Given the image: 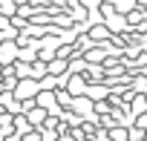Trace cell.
<instances>
[{"label": "cell", "instance_id": "6da1fadb", "mask_svg": "<svg viewBox=\"0 0 147 141\" xmlns=\"http://www.w3.org/2000/svg\"><path fill=\"white\" fill-rule=\"evenodd\" d=\"M38 92H40V81H35V78H23V81L18 84V89H15V95H18L20 101L38 98Z\"/></svg>", "mask_w": 147, "mask_h": 141}, {"label": "cell", "instance_id": "7a4b0ae2", "mask_svg": "<svg viewBox=\"0 0 147 141\" xmlns=\"http://www.w3.org/2000/svg\"><path fill=\"white\" fill-rule=\"evenodd\" d=\"M20 60V46H18V40H6L3 46H0V63L3 66H12V63H18Z\"/></svg>", "mask_w": 147, "mask_h": 141}, {"label": "cell", "instance_id": "3957f363", "mask_svg": "<svg viewBox=\"0 0 147 141\" xmlns=\"http://www.w3.org/2000/svg\"><path fill=\"white\" fill-rule=\"evenodd\" d=\"M66 89L75 95V98H81V95H87V89H90V78H87V75H72V72H69Z\"/></svg>", "mask_w": 147, "mask_h": 141}, {"label": "cell", "instance_id": "277c9868", "mask_svg": "<svg viewBox=\"0 0 147 141\" xmlns=\"http://www.w3.org/2000/svg\"><path fill=\"white\" fill-rule=\"evenodd\" d=\"M26 118H29V124L35 127V130H43V124L49 121V109H43V107H35V109H29V112H23Z\"/></svg>", "mask_w": 147, "mask_h": 141}, {"label": "cell", "instance_id": "5b68a950", "mask_svg": "<svg viewBox=\"0 0 147 141\" xmlns=\"http://www.w3.org/2000/svg\"><path fill=\"white\" fill-rule=\"evenodd\" d=\"M38 107H43V109H55V107H61L58 104V92H49V89H40L38 92Z\"/></svg>", "mask_w": 147, "mask_h": 141}, {"label": "cell", "instance_id": "8992f818", "mask_svg": "<svg viewBox=\"0 0 147 141\" xmlns=\"http://www.w3.org/2000/svg\"><path fill=\"white\" fill-rule=\"evenodd\" d=\"M110 87L107 84H90V89H87V98H92V101H107L110 98Z\"/></svg>", "mask_w": 147, "mask_h": 141}, {"label": "cell", "instance_id": "52a82bcc", "mask_svg": "<svg viewBox=\"0 0 147 141\" xmlns=\"http://www.w3.org/2000/svg\"><path fill=\"white\" fill-rule=\"evenodd\" d=\"M66 72H69V60H66V58L49 60V75H66Z\"/></svg>", "mask_w": 147, "mask_h": 141}, {"label": "cell", "instance_id": "ba28073f", "mask_svg": "<svg viewBox=\"0 0 147 141\" xmlns=\"http://www.w3.org/2000/svg\"><path fill=\"white\" fill-rule=\"evenodd\" d=\"M15 130H18L20 135H29V132H32L35 127L29 124V118H26V115H15Z\"/></svg>", "mask_w": 147, "mask_h": 141}, {"label": "cell", "instance_id": "9c48e42d", "mask_svg": "<svg viewBox=\"0 0 147 141\" xmlns=\"http://www.w3.org/2000/svg\"><path fill=\"white\" fill-rule=\"evenodd\" d=\"M15 69H18V78H20V81H23V78H32V63L18 60V63H15Z\"/></svg>", "mask_w": 147, "mask_h": 141}, {"label": "cell", "instance_id": "30bf717a", "mask_svg": "<svg viewBox=\"0 0 147 141\" xmlns=\"http://www.w3.org/2000/svg\"><path fill=\"white\" fill-rule=\"evenodd\" d=\"M23 141H43V130H32L29 135H23Z\"/></svg>", "mask_w": 147, "mask_h": 141}, {"label": "cell", "instance_id": "8fae6325", "mask_svg": "<svg viewBox=\"0 0 147 141\" xmlns=\"http://www.w3.org/2000/svg\"><path fill=\"white\" fill-rule=\"evenodd\" d=\"M0 29H12V17H6V15H0Z\"/></svg>", "mask_w": 147, "mask_h": 141}, {"label": "cell", "instance_id": "7c38bea8", "mask_svg": "<svg viewBox=\"0 0 147 141\" xmlns=\"http://www.w3.org/2000/svg\"><path fill=\"white\" fill-rule=\"evenodd\" d=\"M32 3V0H18V6H29Z\"/></svg>", "mask_w": 147, "mask_h": 141}, {"label": "cell", "instance_id": "4fadbf2b", "mask_svg": "<svg viewBox=\"0 0 147 141\" xmlns=\"http://www.w3.org/2000/svg\"><path fill=\"white\" fill-rule=\"evenodd\" d=\"M3 92H6V84H3V81H0V95H3Z\"/></svg>", "mask_w": 147, "mask_h": 141}, {"label": "cell", "instance_id": "5bb4252c", "mask_svg": "<svg viewBox=\"0 0 147 141\" xmlns=\"http://www.w3.org/2000/svg\"><path fill=\"white\" fill-rule=\"evenodd\" d=\"M0 81H3V63H0Z\"/></svg>", "mask_w": 147, "mask_h": 141}]
</instances>
